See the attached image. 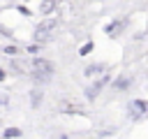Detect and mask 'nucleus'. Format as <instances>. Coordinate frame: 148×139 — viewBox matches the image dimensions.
Masks as SVG:
<instances>
[{"label":"nucleus","mask_w":148,"mask_h":139,"mask_svg":"<svg viewBox=\"0 0 148 139\" xmlns=\"http://www.w3.org/2000/svg\"><path fill=\"white\" fill-rule=\"evenodd\" d=\"M127 109H130V118L139 120L141 116H146V114H148V102H146V100H132Z\"/></svg>","instance_id":"nucleus-1"},{"label":"nucleus","mask_w":148,"mask_h":139,"mask_svg":"<svg viewBox=\"0 0 148 139\" xmlns=\"http://www.w3.org/2000/svg\"><path fill=\"white\" fill-rule=\"evenodd\" d=\"M56 25H58V21H56V19H46V21H42V23L37 25V30H35V37H37V42H44V39L49 37V32H51Z\"/></svg>","instance_id":"nucleus-2"},{"label":"nucleus","mask_w":148,"mask_h":139,"mask_svg":"<svg viewBox=\"0 0 148 139\" xmlns=\"http://www.w3.org/2000/svg\"><path fill=\"white\" fill-rule=\"evenodd\" d=\"M32 70H35L37 74H46V76H51L56 67H53V63L46 60V58H35V60H32Z\"/></svg>","instance_id":"nucleus-3"},{"label":"nucleus","mask_w":148,"mask_h":139,"mask_svg":"<svg viewBox=\"0 0 148 139\" xmlns=\"http://www.w3.org/2000/svg\"><path fill=\"white\" fill-rule=\"evenodd\" d=\"M106 81H109L106 76H104V79H99V81H95V83H92V86H90V88L86 90V95H88L90 100H92V97H97V93H99V88H102V86H104Z\"/></svg>","instance_id":"nucleus-4"},{"label":"nucleus","mask_w":148,"mask_h":139,"mask_svg":"<svg viewBox=\"0 0 148 139\" xmlns=\"http://www.w3.org/2000/svg\"><path fill=\"white\" fill-rule=\"evenodd\" d=\"M102 70H104V65H99V63H97V65H88L83 74H86V76H95V74H99Z\"/></svg>","instance_id":"nucleus-5"},{"label":"nucleus","mask_w":148,"mask_h":139,"mask_svg":"<svg viewBox=\"0 0 148 139\" xmlns=\"http://www.w3.org/2000/svg\"><path fill=\"white\" fill-rule=\"evenodd\" d=\"M53 7H56V0H44V2L39 5V12H42V14H51Z\"/></svg>","instance_id":"nucleus-6"},{"label":"nucleus","mask_w":148,"mask_h":139,"mask_svg":"<svg viewBox=\"0 0 148 139\" xmlns=\"http://www.w3.org/2000/svg\"><path fill=\"white\" fill-rule=\"evenodd\" d=\"M21 134H23V132H21L18 127H7V130L2 132V137H7V139H9V137H12V139H16V137H21Z\"/></svg>","instance_id":"nucleus-7"},{"label":"nucleus","mask_w":148,"mask_h":139,"mask_svg":"<svg viewBox=\"0 0 148 139\" xmlns=\"http://www.w3.org/2000/svg\"><path fill=\"white\" fill-rule=\"evenodd\" d=\"M130 83H132V79L123 76V79H118V81H116V90H125V88H127Z\"/></svg>","instance_id":"nucleus-8"},{"label":"nucleus","mask_w":148,"mask_h":139,"mask_svg":"<svg viewBox=\"0 0 148 139\" xmlns=\"http://www.w3.org/2000/svg\"><path fill=\"white\" fill-rule=\"evenodd\" d=\"M120 28H123V23H120V21H118V23H111V25H106V35H116Z\"/></svg>","instance_id":"nucleus-9"},{"label":"nucleus","mask_w":148,"mask_h":139,"mask_svg":"<svg viewBox=\"0 0 148 139\" xmlns=\"http://www.w3.org/2000/svg\"><path fill=\"white\" fill-rule=\"evenodd\" d=\"M2 53H5L7 58H12V56H16V53H18V49H16L14 44H9V46H5V49H2Z\"/></svg>","instance_id":"nucleus-10"},{"label":"nucleus","mask_w":148,"mask_h":139,"mask_svg":"<svg viewBox=\"0 0 148 139\" xmlns=\"http://www.w3.org/2000/svg\"><path fill=\"white\" fill-rule=\"evenodd\" d=\"M90 51H92V42H86V44L79 49V56H88Z\"/></svg>","instance_id":"nucleus-11"},{"label":"nucleus","mask_w":148,"mask_h":139,"mask_svg":"<svg viewBox=\"0 0 148 139\" xmlns=\"http://www.w3.org/2000/svg\"><path fill=\"white\" fill-rule=\"evenodd\" d=\"M39 102H42V93H39V90H35V93H32V104L37 107Z\"/></svg>","instance_id":"nucleus-12"},{"label":"nucleus","mask_w":148,"mask_h":139,"mask_svg":"<svg viewBox=\"0 0 148 139\" xmlns=\"http://www.w3.org/2000/svg\"><path fill=\"white\" fill-rule=\"evenodd\" d=\"M37 51H39L37 44H30V46H28V53H37Z\"/></svg>","instance_id":"nucleus-13"},{"label":"nucleus","mask_w":148,"mask_h":139,"mask_svg":"<svg viewBox=\"0 0 148 139\" xmlns=\"http://www.w3.org/2000/svg\"><path fill=\"white\" fill-rule=\"evenodd\" d=\"M18 12H21L23 16H30V9H28V7H18Z\"/></svg>","instance_id":"nucleus-14"},{"label":"nucleus","mask_w":148,"mask_h":139,"mask_svg":"<svg viewBox=\"0 0 148 139\" xmlns=\"http://www.w3.org/2000/svg\"><path fill=\"white\" fill-rule=\"evenodd\" d=\"M0 32H2V35H5V37H9V35H12V32H9V30H7V28H5V25H0Z\"/></svg>","instance_id":"nucleus-15"},{"label":"nucleus","mask_w":148,"mask_h":139,"mask_svg":"<svg viewBox=\"0 0 148 139\" xmlns=\"http://www.w3.org/2000/svg\"><path fill=\"white\" fill-rule=\"evenodd\" d=\"M5 79H7V74H5V70L0 67V81H5Z\"/></svg>","instance_id":"nucleus-16"},{"label":"nucleus","mask_w":148,"mask_h":139,"mask_svg":"<svg viewBox=\"0 0 148 139\" xmlns=\"http://www.w3.org/2000/svg\"><path fill=\"white\" fill-rule=\"evenodd\" d=\"M0 104H7V97L5 95H0Z\"/></svg>","instance_id":"nucleus-17"}]
</instances>
